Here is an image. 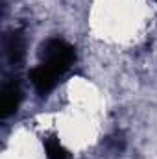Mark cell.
<instances>
[{
  "instance_id": "obj_1",
  "label": "cell",
  "mask_w": 157,
  "mask_h": 159,
  "mask_svg": "<svg viewBox=\"0 0 157 159\" xmlns=\"http://www.w3.org/2000/svg\"><path fill=\"white\" fill-rule=\"evenodd\" d=\"M39 57L37 67L30 70V81L39 94H46L56 87L57 80L72 67L76 52L67 41L54 37L41 46Z\"/></svg>"
},
{
  "instance_id": "obj_2",
  "label": "cell",
  "mask_w": 157,
  "mask_h": 159,
  "mask_svg": "<svg viewBox=\"0 0 157 159\" xmlns=\"http://www.w3.org/2000/svg\"><path fill=\"white\" fill-rule=\"evenodd\" d=\"M22 100V89L19 85V81H6L0 89V117L7 119L9 115H13Z\"/></svg>"
},
{
  "instance_id": "obj_3",
  "label": "cell",
  "mask_w": 157,
  "mask_h": 159,
  "mask_svg": "<svg viewBox=\"0 0 157 159\" xmlns=\"http://www.w3.org/2000/svg\"><path fill=\"white\" fill-rule=\"evenodd\" d=\"M24 48H26V41L22 32L15 30L11 34L6 35L4 39V52H6V57L11 65H19L24 57Z\"/></svg>"
},
{
  "instance_id": "obj_4",
  "label": "cell",
  "mask_w": 157,
  "mask_h": 159,
  "mask_svg": "<svg viewBox=\"0 0 157 159\" xmlns=\"http://www.w3.org/2000/svg\"><path fill=\"white\" fill-rule=\"evenodd\" d=\"M43 143H44V150H46V157L48 159H69L67 150L63 148V144L56 137H46Z\"/></svg>"
}]
</instances>
